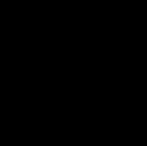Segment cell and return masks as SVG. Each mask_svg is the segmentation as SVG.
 <instances>
[]
</instances>
